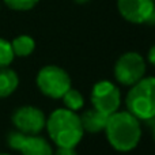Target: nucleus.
Returning a JSON list of instances; mask_svg holds the SVG:
<instances>
[{
    "instance_id": "nucleus-1",
    "label": "nucleus",
    "mask_w": 155,
    "mask_h": 155,
    "mask_svg": "<svg viewBox=\"0 0 155 155\" xmlns=\"http://www.w3.org/2000/svg\"><path fill=\"white\" fill-rule=\"evenodd\" d=\"M107 143L118 153H131L142 139V124L128 110H117L107 117L105 125Z\"/></svg>"
},
{
    "instance_id": "nucleus-2",
    "label": "nucleus",
    "mask_w": 155,
    "mask_h": 155,
    "mask_svg": "<svg viewBox=\"0 0 155 155\" xmlns=\"http://www.w3.org/2000/svg\"><path fill=\"white\" fill-rule=\"evenodd\" d=\"M45 129L56 147L75 148L84 136L79 114L67 107L54 109L46 117Z\"/></svg>"
},
{
    "instance_id": "nucleus-3",
    "label": "nucleus",
    "mask_w": 155,
    "mask_h": 155,
    "mask_svg": "<svg viewBox=\"0 0 155 155\" xmlns=\"http://www.w3.org/2000/svg\"><path fill=\"white\" fill-rule=\"evenodd\" d=\"M125 106L140 121L147 123L155 118V76H143L135 84L129 86Z\"/></svg>"
},
{
    "instance_id": "nucleus-4",
    "label": "nucleus",
    "mask_w": 155,
    "mask_h": 155,
    "mask_svg": "<svg viewBox=\"0 0 155 155\" xmlns=\"http://www.w3.org/2000/svg\"><path fill=\"white\" fill-rule=\"evenodd\" d=\"M35 84L45 97L51 99H61V97L72 87V80L64 68L48 64L37 72Z\"/></svg>"
},
{
    "instance_id": "nucleus-5",
    "label": "nucleus",
    "mask_w": 155,
    "mask_h": 155,
    "mask_svg": "<svg viewBox=\"0 0 155 155\" xmlns=\"http://www.w3.org/2000/svg\"><path fill=\"white\" fill-rule=\"evenodd\" d=\"M146 70L147 63L142 54L137 52H125L116 60L113 75L118 84L129 87L146 76Z\"/></svg>"
},
{
    "instance_id": "nucleus-6",
    "label": "nucleus",
    "mask_w": 155,
    "mask_h": 155,
    "mask_svg": "<svg viewBox=\"0 0 155 155\" xmlns=\"http://www.w3.org/2000/svg\"><path fill=\"white\" fill-rule=\"evenodd\" d=\"M90 99L93 107L106 116L113 114L120 110L121 106V91L116 83L110 80H99L91 88Z\"/></svg>"
},
{
    "instance_id": "nucleus-7",
    "label": "nucleus",
    "mask_w": 155,
    "mask_h": 155,
    "mask_svg": "<svg viewBox=\"0 0 155 155\" xmlns=\"http://www.w3.org/2000/svg\"><path fill=\"white\" fill-rule=\"evenodd\" d=\"M11 123L16 131L26 135H40L45 129L46 114L37 106L23 105L11 114Z\"/></svg>"
},
{
    "instance_id": "nucleus-8",
    "label": "nucleus",
    "mask_w": 155,
    "mask_h": 155,
    "mask_svg": "<svg viewBox=\"0 0 155 155\" xmlns=\"http://www.w3.org/2000/svg\"><path fill=\"white\" fill-rule=\"evenodd\" d=\"M7 144L21 155H53V147L48 139L40 135L22 134L16 129L7 135Z\"/></svg>"
},
{
    "instance_id": "nucleus-9",
    "label": "nucleus",
    "mask_w": 155,
    "mask_h": 155,
    "mask_svg": "<svg viewBox=\"0 0 155 155\" xmlns=\"http://www.w3.org/2000/svg\"><path fill=\"white\" fill-rule=\"evenodd\" d=\"M155 8V0H117L121 18L132 25L147 23Z\"/></svg>"
},
{
    "instance_id": "nucleus-10",
    "label": "nucleus",
    "mask_w": 155,
    "mask_h": 155,
    "mask_svg": "<svg viewBox=\"0 0 155 155\" xmlns=\"http://www.w3.org/2000/svg\"><path fill=\"white\" fill-rule=\"evenodd\" d=\"M80 121H82V125L84 132H88V134H99L105 129V125H106V121L109 116L104 114V113L98 112L97 109H87L79 114Z\"/></svg>"
},
{
    "instance_id": "nucleus-11",
    "label": "nucleus",
    "mask_w": 155,
    "mask_h": 155,
    "mask_svg": "<svg viewBox=\"0 0 155 155\" xmlns=\"http://www.w3.org/2000/svg\"><path fill=\"white\" fill-rule=\"evenodd\" d=\"M19 87V75L10 67L0 68V99L11 97Z\"/></svg>"
},
{
    "instance_id": "nucleus-12",
    "label": "nucleus",
    "mask_w": 155,
    "mask_h": 155,
    "mask_svg": "<svg viewBox=\"0 0 155 155\" xmlns=\"http://www.w3.org/2000/svg\"><path fill=\"white\" fill-rule=\"evenodd\" d=\"M10 42L11 46H12L15 57H27L35 51V41L29 34L16 35Z\"/></svg>"
},
{
    "instance_id": "nucleus-13",
    "label": "nucleus",
    "mask_w": 155,
    "mask_h": 155,
    "mask_svg": "<svg viewBox=\"0 0 155 155\" xmlns=\"http://www.w3.org/2000/svg\"><path fill=\"white\" fill-rule=\"evenodd\" d=\"M61 99L64 102V107L72 110V112H79L84 106V98H83L82 93L72 87L61 97Z\"/></svg>"
},
{
    "instance_id": "nucleus-14",
    "label": "nucleus",
    "mask_w": 155,
    "mask_h": 155,
    "mask_svg": "<svg viewBox=\"0 0 155 155\" xmlns=\"http://www.w3.org/2000/svg\"><path fill=\"white\" fill-rule=\"evenodd\" d=\"M14 59H15V54H14L11 42L5 38L0 37V68L10 67Z\"/></svg>"
},
{
    "instance_id": "nucleus-15",
    "label": "nucleus",
    "mask_w": 155,
    "mask_h": 155,
    "mask_svg": "<svg viewBox=\"0 0 155 155\" xmlns=\"http://www.w3.org/2000/svg\"><path fill=\"white\" fill-rule=\"evenodd\" d=\"M4 4L12 11H30L40 3V0H3Z\"/></svg>"
},
{
    "instance_id": "nucleus-16",
    "label": "nucleus",
    "mask_w": 155,
    "mask_h": 155,
    "mask_svg": "<svg viewBox=\"0 0 155 155\" xmlns=\"http://www.w3.org/2000/svg\"><path fill=\"white\" fill-rule=\"evenodd\" d=\"M53 155H78L75 148H68V147H57L53 150Z\"/></svg>"
},
{
    "instance_id": "nucleus-17",
    "label": "nucleus",
    "mask_w": 155,
    "mask_h": 155,
    "mask_svg": "<svg viewBox=\"0 0 155 155\" xmlns=\"http://www.w3.org/2000/svg\"><path fill=\"white\" fill-rule=\"evenodd\" d=\"M147 60H148V63H150L151 65H154V67H155V44H154L153 46H151L150 49H148Z\"/></svg>"
},
{
    "instance_id": "nucleus-18",
    "label": "nucleus",
    "mask_w": 155,
    "mask_h": 155,
    "mask_svg": "<svg viewBox=\"0 0 155 155\" xmlns=\"http://www.w3.org/2000/svg\"><path fill=\"white\" fill-rule=\"evenodd\" d=\"M147 123H150L151 124V134H153V139H154V142H155V118H153V120H150V121H147Z\"/></svg>"
},
{
    "instance_id": "nucleus-19",
    "label": "nucleus",
    "mask_w": 155,
    "mask_h": 155,
    "mask_svg": "<svg viewBox=\"0 0 155 155\" xmlns=\"http://www.w3.org/2000/svg\"><path fill=\"white\" fill-rule=\"evenodd\" d=\"M147 25H155V8H154L153 14H151V15H150V18H148Z\"/></svg>"
},
{
    "instance_id": "nucleus-20",
    "label": "nucleus",
    "mask_w": 155,
    "mask_h": 155,
    "mask_svg": "<svg viewBox=\"0 0 155 155\" xmlns=\"http://www.w3.org/2000/svg\"><path fill=\"white\" fill-rule=\"evenodd\" d=\"M74 2H75L76 4H87L90 0H74Z\"/></svg>"
},
{
    "instance_id": "nucleus-21",
    "label": "nucleus",
    "mask_w": 155,
    "mask_h": 155,
    "mask_svg": "<svg viewBox=\"0 0 155 155\" xmlns=\"http://www.w3.org/2000/svg\"><path fill=\"white\" fill-rule=\"evenodd\" d=\"M0 155H11V154H7V153H0Z\"/></svg>"
}]
</instances>
